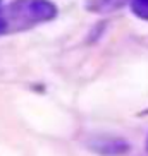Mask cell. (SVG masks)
<instances>
[{
    "label": "cell",
    "instance_id": "6da1fadb",
    "mask_svg": "<svg viewBox=\"0 0 148 156\" xmlns=\"http://www.w3.org/2000/svg\"><path fill=\"white\" fill-rule=\"evenodd\" d=\"M0 16L5 26V34L31 29L57 16V7L50 0H14L0 5Z\"/></svg>",
    "mask_w": 148,
    "mask_h": 156
},
{
    "label": "cell",
    "instance_id": "7a4b0ae2",
    "mask_svg": "<svg viewBox=\"0 0 148 156\" xmlns=\"http://www.w3.org/2000/svg\"><path fill=\"white\" fill-rule=\"evenodd\" d=\"M128 0H91L88 2V10L97 12V14H107V12H114L126 5Z\"/></svg>",
    "mask_w": 148,
    "mask_h": 156
},
{
    "label": "cell",
    "instance_id": "3957f363",
    "mask_svg": "<svg viewBox=\"0 0 148 156\" xmlns=\"http://www.w3.org/2000/svg\"><path fill=\"white\" fill-rule=\"evenodd\" d=\"M93 149L102 154H122V153L128 151V144L124 141H119V139H114L110 141V144H107V141L98 142L93 146Z\"/></svg>",
    "mask_w": 148,
    "mask_h": 156
},
{
    "label": "cell",
    "instance_id": "277c9868",
    "mask_svg": "<svg viewBox=\"0 0 148 156\" xmlns=\"http://www.w3.org/2000/svg\"><path fill=\"white\" fill-rule=\"evenodd\" d=\"M131 10L139 19L148 21V0H131Z\"/></svg>",
    "mask_w": 148,
    "mask_h": 156
},
{
    "label": "cell",
    "instance_id": "5b68a950",
    "mask_svg": "<svg viewBox=\"0 0 148 156\" xmlns=\"http://www.w3.org/2000/svg\"><path fill=\"white\" fill-rule=\"evenodd\" d=\"M5 34V26H4V21H2V16H0V36Z\"/></svg>",
    "mask_w": 148,
    "mask_h": 156
}]
</instances>
